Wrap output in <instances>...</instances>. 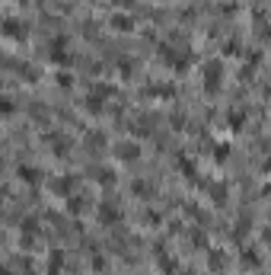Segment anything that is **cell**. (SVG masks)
<instances>
[{"instance_id":"1","label":"cell","mask_w":271,"mask_h":275,"mask_svg":"<svg viewBox=\"0 0 271 275\" xmlns=\"http://www.w3.org/2000/svg\"><path fill=\"white\" fill-rule=\"evenodd\" d=\"M115 154H118V157H125V160H137V157H140V147L131 144V141H121V144L115 147Z\"/></svg>"},{"instance_id":"2","label":"cell","mask_w":271,"mask_h":275,"mask_svg":"<svg viewBox=\"0 0 271 275\" xmlns=\"http://www.w3.org/2000/svg\"><path fill=\"white\" fill-rule=\"evenodd\" d=\"M3 32L10 39H26V23H19V19H6L3 23Z\"/></svg>"},{"instance_id":"3","label":"cell","mask_w":271,"mask_h":275,"mask_svg":"<svg viewBox=\"0 0 271 275\" xmlns=\"http://www.w3.org/2000/svg\"><path fill=\"white\" fill-rule=\"evenodd\" d=\"M223 74L220 64H207V77H204V86H207V93H214L217 90V77Z\"/></svg>"}]
</instances>
